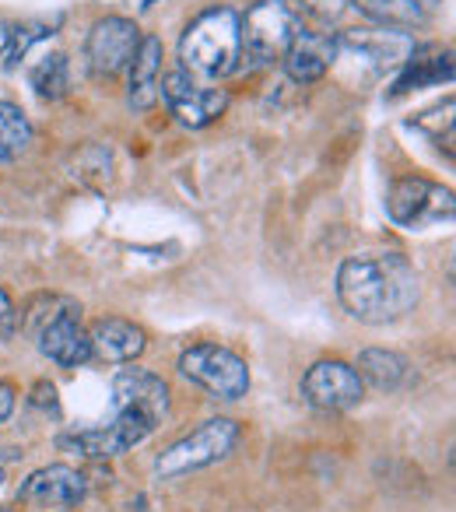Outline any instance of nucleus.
<instances>
[{
    "mask_svg": "<svg viewBox=\"0 0 456 512\" xmlns=\"http://www.w3.org/2000/svg\"><path fill=\"white\" fill-rule=\"evenodd\" d=\"M18 498H25L32 505L67 509V505L85 498V474L78 467H67V463H50V467H39L36 474L25 477V484L18 488Z\"/></svg>",
    "mask_w": 456,
    "mask_h": 512,
    "instance_id": "nucleus-15",
    "label": "nucleus"
},
{
    "mask_svg": "<svg viewBox=\"0 0 456 512\" xmlns=\"http://www.w3.org/2000/svg\"><path fill=\"white\" fill-rule=\"evenodd\" d=\"M32 404H36V407H50V411H57V390H53L50 383H39L36 390H32Z\"/></svg>",
    "mask_w": 456,
    "mask_h": 512,
    "instance_id": "nucleus-26",
    "label": "nucleus"
},
{
    "mask_svg": "<svg viewBox=\"0 0 456 512\" xmlns=\"http://www.w3.org/2000/svg\"><path fill=\"white\" fill-rule=\"evenodd\" d=\"M18 334V309L11 302L8 288L0 285V341H11Z\"/></svg>",
    "mask_w": 456,
    "mask_h": 512,
    "instance_id": "nucleus-24",
    "label": "nucleus"
},
{
    "mask_svg": "<svg viewBox=\"0 0 456 512\" xmlns=\"http://www.w3.org/2000/svg\"><path fill=\"white\" fill-rule=\"evenodd\" d=\"M32 144V120L18 102L0 99V162H15Z\"/></svg>",
    "mask_w": 456,
    "mask_h": 512,
    "instance_id": "nucleus-21",
    "label": "nucleus"
},
{
    "mask_svg": "<svg viewBox=\"0 0 456 512\" xmlns=\"http://www.w3.org/2000/svg\"><path fill=\"white\" fill-rule=\"evenodd\" d=\"M113 404L116 411H130L141 414L148 421H162L165 411H169V386H165L162 376L148 369H120L113 379Z\"/></svg>",
    "mask_w": 456,
    "mask_h": 512,
    "instance_id": "nucleus-13",
    "label": "nucleus"
},
{
    "mask_svg": "<svg viewBox=\"0 0 456 512\" xmlns=\"http://www.w3.org/2000/svg\"><path fill=\"white\" fill-rule=\"evenodd\" d=\"M158 99H165L169 113L176 116L183 127H193V130L214 123L218 116H225V109H228L225 88L204 85L200 78L186 74L183 67H179V71H169L162 81H158Z\"/></svg>",
    "mask_w": 456,
    "mask_h": 512,
    "instance_id": "nucleus-7",
    "label": "nucleus"
},
{
    "mask_svg": "<svg viewBox=\"0 0 456 512\" xmlns=\"http://www.w3.org/2000/svg\"><path fill=\"white\" fill-rule=\"evenodd\" d=\"M141 39L144 36L134 18H123V15L99 18L85 39L88 71H92L95 78H116V74H123L130 67V60H134Z\"/></svg>",
    "mask_w": 456,
    "mask_h": 512,
    "instance_id": "nucleus-8",
    "label": "nucleus"
},
{
    "mask_svg": "<svg viewBox=\"0 0 456 512\" xmlns=\"http://www.w3.org/2000/svg\"><path fill=\"white\" fill-rule=\"evenodd\" d=\"M302 397L316 411H351L355 404H362L365 386L358 379L355 365L341 362V358H320L302 376Z\"/></svg>",
    "mask_w": 456,
    "mask_h": 512,
    "instance_id": "nucleus-9",
    "label": "nucleus"
},
{
    "mask_svg": "<svg viewBox=\"0 0 456 512\" xmlns=\"http://www.w3.org/2000/svg\"><path fill=\"white\" fill-rule=\"evenodd\" d=\"M0 484H4V470H0Z\"/></svg>",
    "mask_w": 456,
    "mask_h": 512,
    "instance_id": "nucleus-28",
    "label": "nucleus"
},
{
    "mask_svg": "<svg viewBox=\"0 0 456 512\" xmlns=\"http://www.w3.org/2000/svg\"><path fill=\"white\" fill-rule=\"evenodd\" d=\"M334 60H337L334 36L313 32V29H299L292 39V46H288V53L281 57V67H285V74L295 81V85H313V81H320L323 74L334 67Z\"/></svg>",
    "mask_w": 456,
    "mask_h": 512,
    "instance_id": "nucleus-16",
    "label": "nucleus"
},
{
    "mask_svg": "<svg viewBox=\"0 0 456 512\" xmlns=\"http://www.w3.org/2000/svg\"><path fill=\"white\" fill-rule=\"evenodd\" d=\"M302 8L320 22H337L351 8V0H302Z\"/></svg>",
    "mask_w": 456,
    "mask_h": 512,
    "instance_id": "nucleus-23",
    "label": "nucleus"
},
{
    "mask_svg": "<svg viewBox=\"0 0 456 512\" xmlns=\"http://www.w3.org/2000/svg\"><path fill=\"white\" fill-rule=\"evenodd\" d=\"M15 404H18V390L8 383V379H0V425L15 414Z\"/></svg>",
    "mask_w": 456,
    "mask_h": 512,
    "instance_id": "nucleus-25",
    "label": "nucleus"
},
{
    "mask_svg": "<svg viewBox=\"0 0 456 512\" xmlns=\"http://www.w3.org/2000/svg\"><path fill=\"white\" fill-rule=\"evenodd\" d=\"M299 29H302V18L292 0H257L239 18L243 57H250L257 67L281 64V57L288 53V46H292Z\"/></svg>",
    "mask_w": 456,
    "mask_h": 512,
    "instance_id": "nucleus-4",
    "label": "nucleus"
},
{
    "mask_svg": "<svg viewBox=\"0 0 456 512\" xmlns=\"http://www.w3.org/2000/svg\"><path fill=\"white\" fill-rule=\"evenodd\" d=\"M29 85L36 88L39 99H64L67 88H71V64H67L64 53H46L36 64L29 67Z\"/></svg>",
    "mask_w": 456,
    "mask_h": 512,
    "instance_id": "nucleus-22",
    "label": "nucleus"
},
{
    "mask_svg": "<svg viewBox=\"0 0 456 512\" xmlns=\"http://www.w3.org/2000/svg\"><path fill=\"white\" fill-rule=\"evenodd\" d=\"M337 53H355L372 74H383L386 67H404L414 53V39L397 29H348L334 36Z\"/></svg>",
    "mask_w": 456,
    "mask_h": 512,
    "instance_id": "nucleus-11",
    "label": "nucleus"
},
{
    "mask_svg": "<svg viewBox=\"0 0 456 512\" xmlns=\"http://www.w3.org/2000/svg\"><path fill=\"white\" fill-rule=\"evenodd\" d=\"M8 39H11V25L0 22V57H4V50H8Z\"/></svg>",
    "mask_w": 456,
    "mask_h": 512,
    "instance_id": "nucleus-27",
    "label": "nucleus"
},
{
    "mask_svg": "<svg viewBox=\"0 0 456 512\" xmlns=\"http://www.w3.org/2000/svg\"><path fill=\"white\" fill-rule=\"evenodd\" d=\"M88 344H92V358L102 365H130L144 355L148 348V334L137 323L123 320V316H102L88 330Z\"/></svg>",
    "mask_w": 456,
    "mask_h": 512,
    "instance_id": "nucleus-14",
    "label": "nucleus"
},
{
    "mask_svg": "<svg viewBox=\"0 0 456 512\" xmlns=\"http://www.w3.org/2000/svg\"><path fill=\"white\" fill-rule=\"evenodd\" d=\"M243 60L239 43V11L236 8H211L186 25L179 39V64L193 78L218 81L228 78Z\"/></svg>",
    "mask_w": 456,
    "mask_h": 512,
    "instance_id": "nucleus-2",
    "label": "nucleus"
},
{
    "mask_svg": "<svg viewBox=\"0 0 456 512\" xmlns=\"http://www.w3.org/2000/svg\"><path fill=\"white\" fill-rule=\"evenodd\" d=\"M442 0H351V8L379 29L411 32L439 11Z\"/></svg>",
    "mask_w": 456,
    "mask_h": 512,
    "instance_id": "nucleus-18",
    "label": "nucleus"
},
{
    "mask_svg": "<svg viewBox=\"0 0 456 512\" xmlns=\"http://www.w3.org/2000/svg\"><path fill=\"white\" fill-rule=\"evenodd\" d=\"M239 421L232 418H211L204 425H197L190 435L176 439L172 446H165L155 460V474L162 481H179L186 474H197V470L211 467V463L225 460L239 442Z\"/></svg>",
    "mask_w": 456,
    "mask_h": 512,
    "instance_id": "nucleus-3",
    "label": "nucleus"
},
{
    "mask_svg": "<svg viewBox=\"0 0 456 512\" xmlns=\"http://www.w3.org/2000/svg\"><path fill=\"white\" fill-rule=\"evenodd\" d=\"M439 81H453V57L446 53H435V57H421V50L414 46V53L407 57L404 74L397 78V95L411 92V88L439 85Z\"/></svg>",
    "mask_w": 456,
    "mask_h": 512,
    "instance_id": "nucleus-20",
    "label": "nucleus"
},
{
    "mask_svg": "<svg viewBox=\"0 0 456 512\" xmlns=\"http://www.w3.org/2000/svg\"><path fill=\"white\" fill-rule=\"evenodd\" d=\"M36 344L50 362L60 365V369H78V365L92 362V344H88V330L81 327L78 302L64 306L50 323H43L36 334Z\"/></svg>",
    "mask_w": 456,
    "mask_h": 512,
    "instance_id": "nucleus-12",
    "label": "nucleus"
},
{
    "mask_svg": "<svg viewBox=\"0 0 456 512\" xmlns=\"http://www.w3.org/2000/svg\"><path fill=\"white\" fill-rule=\"evenodd\" d=\"M179 376L197 383L200 390H207L214 400H243L250 393V365L246 358H239L232 348L221 344H193L179 355L176 362Z\"/></svg>",
    "mask_w": 456,
    "mask_h": 512,
    "instance_id": "nucleus-5",
    "label": "nucleus"
},
{
    "mask_svg": "<svg viewBox=\"0 0 456 512\" xmlns=\"http://www.w3.org/2000/svg\"><path fill=\"white\" fill-rule=\"evenodd\" d=\"M337 299L358 323L386 327V323H397L407 313H414L421 299V281L411 260L393 249L351 256L337 271Z\"/></svg>",
    "mask_w": 456,
    "mask_h": 512,
    "instance_id": "nucleus-1",
    "label": "nucleus"
},
{
    "mask_svg": "<svg viewBox=\"0 0 456 512\" xmlns=\"http://www.w3.org/2000/svg\"><path fill=\"white\" fill-rule=\"evenodd\" d=\"M355 372L362 379V386H372L379 393H393L407 379V358L390 348H365L355 362Z\"/></svg>",
    "mask_w": 456,
    "mask_h": 512,
    "instance_id": "nucleus-19",
    "label": "nucleus"
},
{
    "mask_svg": "<svg viewBox=\"0 0 456 512\" xmlns=\"http://www.w3.org/2000/svg\"><path fill=\"white\" fill-rule=\"evenodd\" d=\"M158 81H162V39L144 36L127 67V106L134 113H148L155 106Z\"/></svg>",
    "mask_w": 456,
    "mask_h": 512,
    "instance_id": "nucleus-17",
    "label": "nucleus"
},
{
    "mask_svg": "<svg viewBox=\"0 0 456 512\" xmlns=\"http://www.w3.org/2000/svg\"><path fill=\"white\" fill-rule=\"evenodd\" d=\"M155 421L141 418V414L130 411H116V418L102 428H88L81 435H71V439H60L64 449H78L81 456H92V460H109V456H123L134 446H141L151 432H155Z\"/></svg>",
    "mask_w": 456,
    "mask_h": 512,
    "instance_id": "nucleus-10",
    "label": "nucleus"
},
{
    "mask_svg": "<svg viewBox=\"0 0 456 512\" xmlns=\"http://www.w3.org/2000/svg\"><path fill=\"white\" fill-rule=\"evenodd\" d=\"M386 214L404 228L439 225L453 218V190L425 176H400L386 190Z\"/></svg>",
    "mask_w": 456,
    "mask_h": 512,
    "instance_id": "nucleus-6",
    "label": "nucleus"
}]
</instances>
